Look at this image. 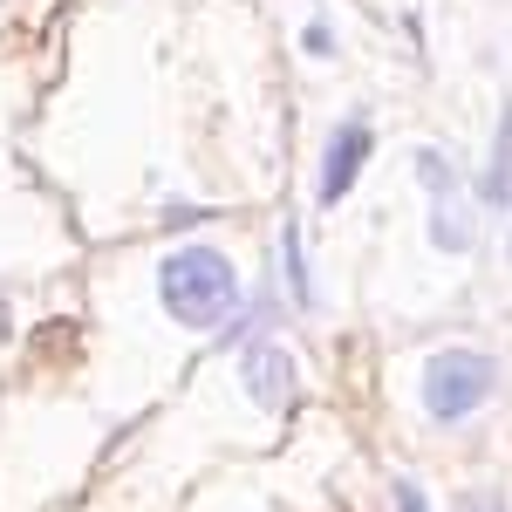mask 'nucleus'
Instances as JSON below:
<instances>
[{"instance_id": "obj_1", "label": "nucleus", "mask_w": 512, "mask_h": 512, "mask_svg": "<svg viewBox=\"0 0 512 512\" xmlns=\"http://www.w3.org/2000/svg\"><path fill=\"white\" fill-rule=\"evenodd\" d=\"M158 301L164 315L192 335H219L239 321V274L219 246H171L158 260Z\"/></svg>"}, {"instance_id": "obj_2", "label": "nucleus", "mask_w": 512, "mask_h": 512, "mask_svg": "<svg viewBox=\"0 0 512 512\" xmlns=\"http://www.w3.org/2000/svg\"><path fill=\"white\" fill-rule=\"evenodd\" d=\"M492 390H499V362L485 349H437L424 362V383H417L431 424H465V417H478L492 403Z\"/></svg>"}, {"instance_id": "obj_3", "label": "nucleus", "mask_w": 512, "mask_h": 512, "mask_svg": "<svg viewBox=\"0 0 512 512\" xmlns=\"http://www.w3.org/2000/svg\"><path fill=\"white\" fill-rule=\"evenodd\" d=\"M417 178L431 192V239L444 253H465L472 246V205H465V178L444 164V151H417Z\"/></svg>"}, {"instance_id": "obj_4", "label": "nucleus", "mask_w": 512, "mask_h": 512, "mask_svg": "<svg viewBox=\"0 0 512 512\" xmlns=\"http://www.w3.org/2000/svg\"><path fill=\"white\" fill-rule=\"evenodd\" d=\"M239 383H246V396L260 410H287L294 390H301V369H294V355L280 342H246L239 349Z\"/></svg>"}, {"instance_id": "obj_5", "label": "nucleus", "mask_w": 512, "mask_h": 512, "mask_svg": "<svg viewBox=\"0 0 512 512\" xmlns=\"http://www.w3.org/2000/svg\"><path fill=\"white\" fill-rule=\"evenodd\" d=\"M369 151H376V137H369V117H342V123H335V137H328V151H321V205L349 198V185L362 178Z\"/></svg>"}, {"instance_id": "obj_6", "label": "nucleus", "mask_w": 512, "mask_h": 512, "mask_svg": "<svg viewBox=\"0 0 512 512\" xmlns=\"http://www.w3.org/2000/svg\"><path fill=\"white\" fill-rule=\"evenodd\" d=\"M485 205H506L512 198V103H506V117H499V144H492V171H485Z\"/></svg>"}, {"instance_id": "obj_7", "label": "nucleus", "mask_w": 512, "mask_h": 512, "mask_svg": "<svg viewBox=\"0 0 512 512\" xmlns=\"http://www.w3.org/2000/svg\"><path fill=\"white\" fill-rule=\"evenodd\" d=\"M280 267H287V294H294V308H315L308 260H301V226H287V233H280Z\"/></svg>"}, {"instance_id": "obj_8", "label": "nucleus", "mask_w": 512, "mask_h": 512, "mask_svg": "<svg viewBox=\"0 0 512 512\" xmlns=\"http://www.w3.org/2000/svg\"><path fill=\"white\" fill-rule=\"evenodd\" d=\"M396 512H431V499H424L417 478H396Z\"/></svg>"}, {"instance_id": "obj_9", "label": "nucleus", "mask_w": 512, "mask_h": 512, "mask_svg": "<svg viewBox=\"0 0 512 512\" xmlns=\"http://www.w3.org/2000/svg\"><path fill=\"white\" fill-rule=\"evenodd\" d=\"M458 512H506V499H499V492H465Z\"/></svg>"}]
</instances>
